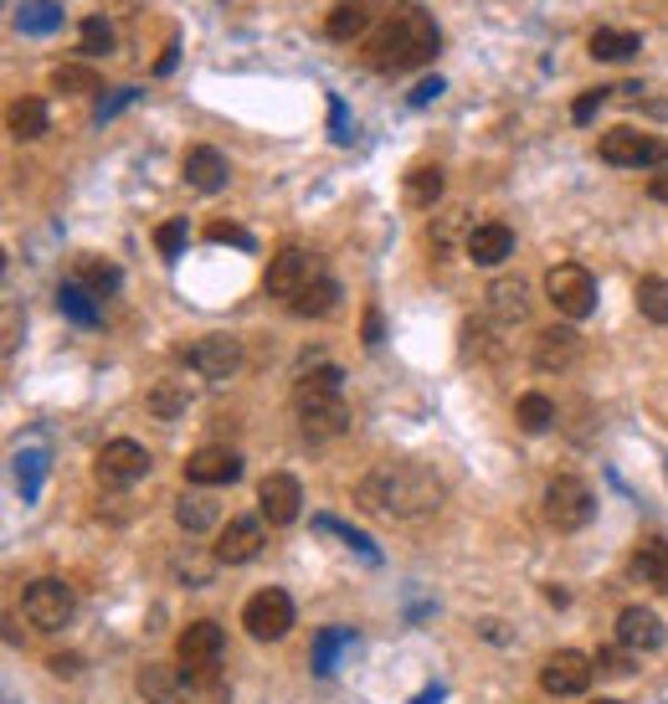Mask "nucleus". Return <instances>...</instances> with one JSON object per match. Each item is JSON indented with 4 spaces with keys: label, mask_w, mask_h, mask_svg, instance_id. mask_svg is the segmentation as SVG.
Listing matches in <instances>:
<instances>
[{
    "label": "nucleus",
    "mask_w": 668,
    "mask_h": 704,
    "mask_svg": "<svg viewBox=\"0 0 668 704\" xmlns=\"http://www.w3.org/2000/svg\"><path fill=\"white\" fill-rule=\"evenodd\" d=\"M78 41H82V52H88V57H108L119 37H114V27H108L104 16H88V21H82V31H78Z\"/></svg>",
    "instance_id": "obj_37"
},
{
    "label": "nucleus",
    "mask_w": 668,
    "mask_h": 704,
    "mask_svg": "<svg viewBox=\"0 0 668 704\" xmlns=\"http://www.w3.org/2000/svg\"><path fill=\"white\" fill-rule=\"evenodd\" d=\"M375 31V6L371 0H334L324 16V37L330 41H365Z\"/></svg>",
    "instance_id": "obj_19"
},
{
    "label": "nucleus",
    "mask_w": 668,
    "mask_h": 704,
    "mask_svg": "<svg viewBox=\"0 0 668 704\" xmlns=\"http://www.w3.org/2000/svg\"><path fill=\"white\" fill-rule=\"evenodd\" d=\"M298 509H304V489H298L294 473H267V479L257 483V515H263L267 525H294Z\"/></svg>",
    "instance_id": "obj_16"
},
{
    "label": "nucleus",
    "mask_w": 668,
    "mask_h": 704,
    "mask_svg": "<svg viewBox=\"0 0 668 704\" xmlns=\"http://www.w3.org/2000/svg\"><path fill=\"white\" fill-rule=\"evenodd\" d=\"M242 479V458L237 448H196L186 458V483L190 489H222V483H237Z\"/></svg>",
    "instance_id": "obj_14"
},
{
    "label": "nucleus",
    "mask_w": 668,
    "mask_h": 704,
    "mask_svg": "<svg viewBox=\"0 0 668 704\" xmlns=\"http://www.w3.org/2000/svg\"><path fill=\"white\" fill-rule=\"evenodd\" d=\"M546 299L561 309V320H587L597 309V283L581 263H556L546 273Z\"/></svg>",
    "instance_id": "obj_8"
},
{
    "label": "nucleus",
    "mask_w": 668,
    "mask_h": 704,
    "mask_svg": "<svg viewBox=\"0 0 668 704\" xmlns=\"http://www.w3.org/2000/svg\"><path fill=\"white\" fill-rule=\"evenodd\" d=\"M16 27L27 31V37H52V31L62 27V6H57V0H21Z\"/></svg>",
    "instance_id": "obj_29"
},
{
    "label": "nucleus",
    "mask_w": 668,
    "mask_h": 704,
    "mask_svg": "<svg viewBox=\"0 0 668 704\" xmlns=\"http://www.w3.org/2000/svg\"><path fill=\"white\" fill-rule=\"evenodd\" d=\"M134 98H139V88H119V94H108L104 104H98V124H108L114 114H119V108H129Z\"/></svg>",
    "instance_id": "obj_42"
},
{
    "label": "nucleus",
    "mask_w": 668,
    "mask_h": 704,
    "mask_svg": "<svg viewBox=\"0 0 668 704\" xmlns=\"http://www.w3.org/2000/svg\"><path fill=\"white\" fill-rule=\"evenodd\" d=\"M186 180H190V190H200V196L227 190V180H232L227 155H222L216 145H190L186 149Z\"/></svg>",
    "instance_id": "obj_18"
},
{
    "label": "nucleus",
    "mask_w": 668,
    "mask_h": 704,
    "mask_svg": "<svg viewBox=\"0 0 668 704\" xmlns=\"http://www.w3.org/2000/svg\"><path fill=\"white\" fill-rule=\"evenodd\" d=\"M617 643L632 653H654L664 648V617L654 607H628L617 617Z\"/></svg>",
    "instance_id": "obj_22"
},
{
    "label": "nucleus",
    "mask_w": 668,
    "mask_h": 704,
    "mask_svg": "<svg viewBox=\"0 0 668 704\" xmlns=\"http://www.w3.org/2000/svg\"><path fill=\"white\" fill-rule=\"evenodd\" d=\"M591 674H597V664H591L587 653L561 648V653H550L546 668H540V690L546 694H587Z\"/></svg>",
    "instance_id": "obj_15"
},
{
    "label": "nucleus",
    "mask_w": 668,
    "mask_h": 704,
    "mask_svg": "<svg viewBox=\"0 0 668 704\" xmlns=\"http://www.w3.org/2000/svg\"><path fill=\"white\" fill-rule=\"evenodd\" d=\"M78 668H82V658H78V653H57V658H52V674H62V678H72Z\"/></svg>",
    "instance_id": "obj_47"
},
{
    "label": "nucleus",
    "mask_w": 668,
    "mask_h": 704,
    "mask_svg": "<svg viewBox=\"0 0 668 704\" xmlns=\"http://www.w3.org/2000/svg\"><path fill=\"white\" fill-rule=\"evenodd\" d=\"M463 253H468V263H479V267H499L509 253H514V232H509L504 222H479V226H468Z\"/></svg>",
    "instance_id": "obj_21"
},
{
    "label": "nucleus",
    "mask_w": 668,
    "mask_h": 704,
    "mask_svg": "<svg viewBox=\"0 0 668 704\" xmlns=\"http://www.w3.org/2000/svg\"><path fill=\"white\" fill-rule=\"evenodd\" d=\"M438 21L428 16V6L416 0H396L375 31L365 37V62L375 72H412V67H428L438 57Z\"/></svg>",
    "instance_id": "obj_1"
},
{
    "label": "nucleus",
    "mask_w": 668,
    "mask_h": 704,
    "mask_svg": "<svg viewBox=\"0 0 668 704\" xmlns=\"http://www.w3.org/2000/svg\"><path fill=\"white\" fill-rule=\"evenodd\" d=\"M340 643H345V633H324L320 638V648H314V668H320V674H330V658H334V648H340Z\"/></svg>",
    "instance_id": "obj_43"
},
{
    "label": "nucleus",
    "mask_w": 668,
    "mask_h": 704,
    "mask_svg": "<svg viewBox=\"0 0 668 704\" xmlns=\"http://www.w3.org/2000/svg\"><path fill=\"white\" fill-rule=\"evenodd\" d=\"M21 612H27V623L37 633H57V627L72 623V612H78V597H72V586L57 581V576H41V581L27 586V597H21Z\"/></svg>",
    "instance_id": "obj_6"
},
{
    "label": "nucleus",
    "mask_w": 668,
    "mask_h": 704,
    "mask_svg": "<svg viewBox=\"0 0 668 704\" xmlns=\"http://www.w3.org/2000/svg\"><path fill=\"white\" fill-rule=\"evenodd\" d=\"M180 360L206 381H232L242 371V340L237 334H200L196 345H186Z\"/></svg>",
    "instance_id": "obj_11"
},
{
    "label": "nucleus",
    "mask_w": 668,
    "mask_h": 704,
    "mask_svg": "<svg viewBox=\"0 0 668 704\" xmlns=\"http://www.w3.org/2000/svg\"><path fill=\"white\" fill-rule=\"evenodd\" d=\"M175 57H180V52H175V47H165V52H160V62H155V72H160V78H165V72H170V67H175Z\"/></svg>",
    "instance_id": "obj_49"
},
{
    "label": "nucleus",
    "mask_w": 668,
    "mask_h": 704,
    "mask_svg": "<svg viewBox=\"0 0 668 704\" xmlns=\"http://www.w3.org/2000/svg\"><path fill=\"white\" fill-rule=\"evenodd\" d=\"M334 304H340V283H334L330 273H320V278L304 283V289L288 299V314H298V320H324Z\"/></svg>",
    "instance_id": "obj_23"
},
{
    "label": "nucleus",
    "mask_w": 668,
    "mask_h": 704,
    "mask_svg": "<svg viewBox=\"0 0 668 704\" xmlns=\"http://www.w3.org/2000/svg\"><path fill=\"white\" fill-rule=\"evenodd\" d=\"M57 309H62L72 324H82V330H94V324H98V299L82 289L78 278H67L62 289H57Z\"/></svg>",
    "instance_id": "obj_27"
},
{
    "label": "nucleus",
    "mask_w": 668,
    "mask_h": 704,
    "mask_svg": "<svg viewBox=\"0 0 668 704\" xmlns=\"http://www.w3.org/2000/svg\"><path fill=\"white\" fill-rule=\"evenodd\" d=\"M442 186H448V180H442V165H412L401 196H406V206L428 212V206H438V201H442Z\"/></svg>",
    "instance_id": "obj_25"
},
{
    "label": "nucleus",
    "mask_w": 668,
    "mask_h": 704,
    "mask_svg": "<svg viewBox=\"0 0 668 704\" xmlns=\"http://www.w3.org/2000/svg\"><path fill=\"white\" fill-rule=\"evenodd\" d=\"M601 104H607V88H591V94H581V98L571 104V119H576V124H591Z\"/></svg>",
    "instance_id": "obj_41"
},
{
    "label": "nucleus",
    "mask_w": 668,
    "mask_h": 704,
    "mask_svg": "<svg viewBox=\"0 0 668 704\" xmlns=\"http://www.w3.org/2000/svg\"><path fill=\"white\" fill-rule=\"evenodd\" d=\"M355 499H361V509H371V515L416 519V515H432V509L442 505V479L428 463H381L361 479Z\"/></svg>",
    "instance_id": "obj_2"
},
{
    "label": "nucleus",
    "mask_w": 668,
    "mask_h": 704,
    "mask_svg": "<svg viewBox=\"0 0 668 704\" xmlns=\"http://www.w3.org/2000/svg\"><path fill=\"white\" fill-rule=\"evenodd\" d=\"M175 525L190 535L216 530V499H206V493H180L175 499Z\"/></svg>",
    "instance_id": "obj_28"
},
{
    "label": "nucleus",
    "mask_w": 668,
    "mask_h": 704,
    "mask_svg": "<svg viewBox=\"0 0 668 704\" xmlns=\"http://www.w3.org/2000/svg\"><path fill=\"white\" fill-rule=\"evenodd\" d=\"M72 278H78L82 289L94 293V299H108V293H114V289H119V283H124V273H119V267H114V263H104V257H82V263H78V273H72Z\"/></svg>",
    "instance_id": "obj_34"
},
{
    "label": "nucleus",
    "mask_w": 668,
    "mask_h": 704,
    "mask_svg": "<svg viewBox=\"0 0 668 704\" xmlns=\"http://www.w3.org/2000/svg\"><path fill=\"white\" fill-rule=\"evenodd\" d=\"M6 124H11L16 139H41V134H47V104H41V98H16Z\"/></svg>",
    "instance_id": "obj_32"
},
{
    "label": "nucleus",
    "mask_w": 668,
    "mask_h": 704,
    "mask_svg": "<svg viewBox=\"0 0 668 704\" xmlns=\"http://www.w3.org/2000/svg\"><path fill=\"white\" fill-rule=\"evenodd\" d=\"M581 360V334L571 324H550V330L534 334V365L540 371H571Z\"/></svg>",
    "instance_id": "obj_20"
},
{
    "label": "nucleus",
    "mask_w": 668,
    "mask_h": 704,
    "mask_svg": "<svg viewBox=\"0 0 668 704\" xmlns=\"http://www.w3.org/2000/svg\"><path fill=\"white\" fill-rule=\"evenodd\" d=\"M149 448L145 442H134V438H114V442H104L98 448V458H94V473H98V483L104 489H129V483H139L149 473Z\"/></svg>",
    "instance_id": "obj_9"
},
{
    "label": "nucleus",
    "mask_w": 668,
    "mask_h": 704,
    "mask_svg": "<svg viewBox=\"0 0 668 704\" xmlns=\"http://www.w3.org/2000/svg\"><path fill=\"white\" fill-rule=\"evenodd\" d=\"M638 314L654 324H668V278H658V273L638 278Z\"/></svg>",
    "instance_id": "obj_35"
},
{
    "label": "nucleus",
    "mask_w": 668,
    "mask_h": 704,
    "mask_svg": "<svg viewBox=\"0 0 668 704\" xmlns=\"http://www.w3.org/2000/svg\"><path fill=\"white\" fill-rule=\"evenodd\" d=\"M638 47H642L638 31H612V27L591 31V41H587V52L597 62H628V57H638Z\"/></svg>",
    "instance_id": "obj_26"
},
{
    "label": "nucleus",
    "mask_w": 668,
    "mask_h": 704,
    "mask_svg": "<svg viewBox=\"0 0 668 704\" xmlns=\"http://www.w3.org/2000/svg\"><path fill=\"white\" fill-rule=\"evenodd\" d=\"M597 155L607 165H622V170H642V165H664L668 160V139L642 129H607L601 134Z\"/></svg>",
    "instance_id": "obj_10"
},
{
    "label": "nucleus",
    "mask_w": 668,
    "mask_h": 704,
    "mask_svg": "<svg viewBox=\"0 0 668 704\" xmlns=\"http://www.w3.org/2000/svg\"><path fill=\"white\" fill-rule=\"evenodd\" d=\"M314 278H320V257L308 253V247H283V253H273V263H267L263 289L288 304V299H294L304 283H314Z\"/></svg>",
    "instance_id": "obj_12"
},
{
    "label": "nucleus",
    "mask_w": 668,
    "mask_h": 704,
    "mask_svg": "<svg viewBox=\"0 0 668 704\" xmlns=\"http://www.w3.org/2000/svg\"><path fill=\"white\" fill-rule=\"evenodd\" d=\"M206 237H212V242H232V247H242V253H253V232H242L237 222H212V226H206Z\"/></svg>",
    "instance_id": "obj_40"
},
{
    "label": "nucleus",
    "mask_w": 668,
    "mask_h": 704,
    "mask_svg": "<svg viewBox=\"0 0 668 704\" xmlns=\"http://www.w3.org/2000/svg\"><path fill=\"white\" fill-rule=\"evenodd\" d=\"M263 515H232L222 525V540H216V566H247V560L263 556Z\"/></svg>",
    "instance_id": "obj_13"
},
{
    "label": "nucleus",
    "mask_w": 668,
    "mask_h": 704,
    "mask_svg": "<svg viewBox=\"0 0 668 704\" xmlns=\"http://www.w3.org/2000/svg\"><path fill=\"white\" fill-rule=\"evenodd\" d=\"M648 196H654V201H664V206H668V170H658L654 180H648Z\"/></svg>",
    "instance_id": "obj_48"
},
{
    "label": "nucleus",
    "mask_w": 668,
    "mask_h": 704,
    "mask_svg": "<svg viewBox=\"0 0 668 704\" xmlns=\"http://www.w3.org/2000/svg\"><path fill=\"white\" fill-rule=\"evenodd\" d=\"M442 88H448L442 78H422V82L412 88V104H416V108H422V104H432V98H442Z\"/></svg>",
    "instance_id": "obj_45"
},
{
    "label": "nucleus",
    "mask_w": 668,
    "mask_h": 704,
    "mask_svg": "<svg viewBox=\"0 0 668 704\" xmlns=\"http://www.w3.org/2000/svg\"><path fill=\"white\" fill-rule=\"evenodd\" d=\"M591 515H597V499H591V483L576 479V473H556L546 483V519L556 530H587Z\"/></svg>",
    "instance_id": "obj_5"
},
{
    "label": "nucleus",
    "mask_w": 668,
    "mask_h": 704,
    "mask_svg": "<svg viewBox=\"0 0 668 704\" xmlns=\"http://www.w3.org/2000/svg\"><path fill=\"white\" fill-rule=\"evenodd\" d=\"M340 391H345V371H340V365H314V371L294 385L298 432H304L308 442H334L350 432V407Z\"/></svg>",
    "instance_id": "obj_3"
},
{
    "label": "nucleus",
    "mask_w": 668,
    "mask_h": 704,
    "mask_svg": "<svg viewBox=\"0 0 668 704\" xmlns=\"http://www.w3.org/2000/svg\"><path fill=\"white\" fill-rule=\"evenodd\" d=\"M514 422H520V432H550V422H556V401H550L546 391H524V397L514 401Z\"/></svg>",
    "instance_id": "obj_31"
},
{
    "label": "nucleus",
    "mask_w": 668,
    "mask_h": 704,
    "mask_svg": "<svg viewBox=\"0 0 668 704\" xmlns=\"http://www.w3.org/2000/svg\"><path fill=\"white\" fill-rule=\"evenodd\" d=\"M591 704H617V700H591Z\"/></svg>",
    "instance_id": "obj_50"
},
{
    "label": "nucleus",
    "mask_w": 668,
    "mask_h": 704,
    "mask_svg": "<svg viewBox=\"0 0 668 704\" xmlns=\"http://www.w3.org/2000/svg\"><path fill=\"white\" fill-rule=\"evenodd\" d=\"M591 664H597L601 674H612V678H628L632 674V648H601Z\"/></svg>",
    "instance_id": "obj_39"
},
{
    "label": "nucleus",
    "mask_w": 668,
    "mask_h": 704,
    "mask_svg": "<svg viewBox=\"0 0 668 704\" xmlns=\"http://www.w3.org/2000/svg\"><path fill=\"white\" fill-rule=\"evenodd\" d=\"M52 88H62V94H94V88H104L98 82L94 67H82V62H62L52 72Z\"/></svg>",
    "instance_id": "obj_36"
},
{
    "label": "nucleus",
    "mask_w": 668,
    "mask_h": 704,
    "mask_svg": "<svg viewBox=\"0 0 668 704\" xmlns=\"http://www.w3.org/2000/svg\"><path fill=\"white\" fill-rule=\"evenodd\" d=\"M386 340V324H381V309H365V345H381Z\"/></svg>",
    "instance_id": "obj_46"
},
{
    "label": "nucleus",
    "mask_w": 668,
    "mask_h": 704,
    "mask_svg": "<svg viewBox=\"0 0 668 704\" xmlns=\"http://www.w3.org/2000/svg\"><path fill=\"white\" fill-rule=\"evenodd\" d=\"M222 648H227L222 623H212V617L190 623L186 633H180V643H175V653H180V674H186L196 690H222Z\"/></svg>",
    "instance_id": "obj_4"
},
{
    "label": "nucleus",
    "mask_w": 668,
    "mask_h": 704,
    "mask_svg": "<svg viewBox=\"0 0 668 704\" xmlns=\"http://www.w3.org/2000/svg\"><path fill=\"white\" fill-rule=\"evenodd\" d=\"M134 690L145 694V704H196V684L170 664H145L134 674Z\"/></svg>",
    "instance_id": "obj_17"
},
{
    "label": "nucleus",
    "mask_w": 668,
    "mask_h": 704,
    "mask_svg": "<svg viewBox=\"0 0 668 704\" xmlns=\"http://www.w3.org/2000/svg\"><path fill=\"white\" fill-rule=\"evenodd\" d=\"M186 237H190V222H160V232H155V247H160V257L165 263H175V257L186 253Z\"/></svg>",
    "instance_id": "obj_38"
},
{
    "label": "nucleus",
    "mask_w": 668,
    "mask_h": 704,
    "mask_svg": "<svg viewBox=\"0 0 668 704\" xmlns=\"http://www.w3.org/2000/svg\"><path fill=\"white\" fill-rule=\"evenodd\" d=\"M489 314H494L499 324H520L524 314H530V289H524L520 278H499L494 289H489Z\"/></svg>",
    "instance_id": "obj_24"
},
{
    "label": "nucleus",
    "mask_w": 668,
    "mask_h": 704,
    "mask_svg": "<svg viewBox=\"0 0 668 704\" xmlns=\"http://www.w3.org/2000/svg\"><path fill=\"white\" fill-rule=\"evenodd\" d=\"M632 571L654 586V591H668V540H642L638 556H632Z\"/></svg>",
    "instance_id": "obj_30"
},
{
    "label": "nucleus",
    "mask_w": 668,
    "mask_h": 704,
    "mask_svg": "<svg viewBox=\"0 0 668 704\" xmlns=\"http://www.w3.org/2000/svg\"><path fill=\"white\" fill-rule=\"evenodd\" d=\"M330 129H334V145H350V114L340 98H330Z\"/></svg>",
    "instance_id": "obj_44"
},
{
    "label": "nucleus",
    "mask_w": 668,
    "mask_h": 704,
    "mask_svg": "<svg viewBox=\"0 0 668 704\" xmlns=\"http://www.w3.org/2000/svg\"><path fill=\"white\" fill-rule=\"evenodd\" d=\"M242 627H247V638H257V643L288 638V627H294V597H288V591H278V586L253 591V597H247V607H242Z\"/></svg>",
    "instance_id": "obj_7"
},
{
    "label": "nucleus",
    "mask_w": 668,
    "mask_h": 704,
    "mask_svg": "<svg viewBox=\"0 0 668 704\" xmlns=\"http://www.w3.org/2000/svg\"><path fill=\"white\" fill-rule=\"evenodd\" d=\"M145 407H149V417H160V422H175V417H186V412H190V385H180V381L155 385Z\"/></svg>",
    "instance_id": "obj_33"
}]
</instances>
